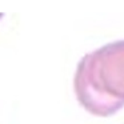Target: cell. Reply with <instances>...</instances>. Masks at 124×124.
Listing matches in <instances>:
<instances>
[{"label":"cell","instance_id":"1","mask_svg":"<svg viewBox=\"0 0 124 124\" xmlns=\"http://www.w3.org/2000/svg\"><path fill=\"white\" fill-rule=\"evenodd\" d=\"M79 103L96 116L107 117L124 107V40L87 54L73 80Z\"/></svg>","mask_w":124,"mask_h":124},{"label":"cell","instance_id":"2","mask_svg":"<svg viewBox=\"0 0 124 124\" xmlns=\"http://www.w3.org/2000/svg\"><path fill=\"white\" fill-rule=\"evenodd\" d=\"M1 16H3V14H0V17H1Z\"/></svg>","mask_w":124,"mask_h":124}]
</instances>
